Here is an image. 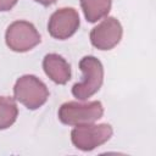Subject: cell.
<instances>
[{"label": "cell", "instance_id": "cell-1", "mask_svg": "<svg viewBox=\"0 0 156 156\" xmlns=\"http://www.w3.org/2000/svg\"><path fill=\"white\" fill-rule=\"evenodd\" d=\"M79 69L83 77L80 82L72 87V95L80 101H85L100 90L104 82V66L99 58L89 55L79 61Z\"/></svg>", "mask_w": 156, "mask_h": 156}, {"label": "cell", "instance_id": "cell-2", "mask_svg": "<svg viewBox=\"0 0 156 156\" xmlns=\"http://www.w3.org/2000/svg\"><path fill=\"white\" fill-rule=\"evenodd\" d=\"M104 115V107L100 101H67L58 108V119L67 126H80L94 123Z\"/></svg>", "mask_w": 156, "mask_h": 156}, {"label": "cell", "instance_id": "cell-3", "mask_svg": "<svg viewBox=\"0 0 156 156\" xmlns=\"http://www.w3.org/2000/svg\"><path fill=\"white\" fill-rule=\"evenodd\" d=\"M13 96L28 110L41 107L49 98V89L44 82L33 74L20 77L13 87Z\"/></svg>", "mask_w": 156, "mask_h": 156}, {"label": "cell", "instance_id": "cell-4", "mask_svg": "<svg viewBox=\"0 0 156 156\" xmlns=\"http://www.w3.org/2000/svg\"><path fill=\"white\" fill-rule=\"evenodd\" d=\"M113 129L107 123L101 124H80L71 132L72 144L82 151H91L111 139Z\"/></svg>", "mask_w": 156, "mask_h": 156}, {"label": "cell", "instance_id": "cell-5", "mask_svg": "<svg viewBox=\"0 0 156 156\" xmlns=\"http://www.w3.org/2000/svg\"><path fill=\"white\" fill-rule=\"evenodd\" d=\"M40 34L33 23L28 21L12 22L5 33L6 45L15 52H26L40 43Z\"/></svg>", "mask_w": 156, "mask_h": 156}, {"label": "cell", "instance_id": "cell-6", "mask_svg": "<svg viewBox=\"0 0 156 156\" xmlns=\"http://www.w3.org/2000/svg\"><path fill=\"white\" fill-rule=\"evenodd\" d=\"M79 15L73 7H62L56 10L49 18V34L58 40L71 38L79 28Z\"/></svg>", "mask_w": 156, "mask_h": 156}, {"label": "cell", "instance_id": "cell-7", "mask_svg": "<svg viewBox=\"0 0 156 156\" xmlns=\"http://www.w3.org/2000/svg\"><path fill=\"white\" fill-rule=\"evenodd\" d=\"M123 28L115 17H106L90 32V43L99 50H111L122 39Z\"/></svg>", "mask_w": 156, "mask_h": 156}, {"label": "cell", "instance_id": "cell-8", "mask_svg": "<svg viewBox=\"0 0 156 156\" xmlns=\"http://www.w3.org/2000/svg\"><path fill=\"white\" fill-rule=\"evenodd\" d=\"M45 74L56 84H66L71 79L69 63L57 54H48L43 60Z\"/></svg>", "mask_w": 156, "mask_h": 156}, {"label": "cell", "instance_id": "cell-9", "mask_svg": "<svg viewBox=\"0 0 156 156\" xmlns=\"http://www.w3.org/2000/svg\"><path fill=\"white\" fill-rule=\"evenodd\" d=\"M84 17L88 22L95 23L107 17L111 10V0H79Z\"/></svg>", "mask_w": 156, "mask_h": 156}, {"label": "cell", "instance_id": "cell-10", "mask_svg": "<svg viewBox=\"0 0 156 156\" xmlns=\"http://www.w3.org/2000/svg\"><path fill=\"white\" fill-rule=\"evenodd\" d=\"M18 108L15 99L0 96V129L10 128L17 119Z\"/></svg>", "mask_w": 156, "mask_h": 156}, {"label": "cell", "instance_id": "cell-11", "mask_svg": "<svg viewBox=\"0 0 156 156\" xmlns=\"http://www.w3.org/2000/svg\"><path fill=\"white\" fill-rule=\"evenodd\" d=\"M18 0H0V12H6L10 11Z\"/></svg>", "mask_w": 156, "mask_h": 156}, {"label": "cell", "instance_id": "cell-12", "mask_svg": "<svg viewBox=\"0 0 156 156\" xmlns=\"http://www.w3.org/2000/svg\"><path fill=\"white\" fill-rule=\"evenodd\" d=\"M34 1L40 4V5H43V6H50V5L56 2V0H34Z\"/></svg>", "mask_w": 156, "mask_h": 156}]
</instances>
